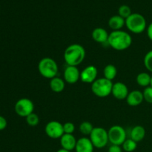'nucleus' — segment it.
<instances>
[{"mask_svg":"<svg viewBox=\"0 0 152 152\" xmlns=\"http://www.w3.org/2000/svg\"><path fill=\"white\" fill-rule=\"evenodd\" d=\"M108 44L116 50H125L132 45V37L129 33L123 30L114 31L109 34Z\"/></svg>","mask_w":152,"mask_h":152,"instance_id":"nucleus-1","label":"nucleus"},{"mask_svg":"<svg viewBox=\"0 0 152 152\" xmlns=\"http://www.w3.org/2000/svg\"><path fill=\"white\" fill-rule=\"evenodd\" d=\"M86 50L80 44H72L66 48L64 52V59L69 66H78L86 58Z\"/></svg>","mask_w":152,"mask_h":152,"instance_id":"nucleus-2","label":"nucleus"},{"mask_svg":"<svg viewBox=\"0 0 152 152\" xmlns=\"http://www.w3.org/2000/svg\"><path fill=\"white\" fill-rule=\"evenodd\" d=\"M38 71L44 78L51 80L57 75L59 67L53 58L44 57L39 62Z\"/></svg>","mask_w":152,"mask_h":152,"instance_id":"nucleus-3","label":"nucleus"},{"mask_svg":"<svg viewBox=\"0 0 152 152\" xmlns=\"http://www.w3.org/2000/svg\"><path fill=\"white\" fill-rule=\"evenodd\" d=\"M126 26L129 31L133 34H139L144 32L147 28L145 18L138 13H132L126 19Z\"/></svg>","mask_w":152,"mask_h":152,"instance_id":"nucleus-4","label":"nucleus"},{"mask_svg":"<svg viewBox=\"0 0 152 152\" xmlns=\"http://www.w3.org/2000/svg\"><path fill=\"white\" fill-rule=\"evenodd\" d=\"M114 83L105 77L96 79L91 84V91L95 96L100 98L107 97L111 94Z\"/></svg>","mask_w":152,"mask_h":152,"instance_id":"nucleus-5","label":"nucleus"},{"mask_svg":"<svg viewBox=\"0 0 152 152\" xmlns=\"http://www.w3.org/2000/svg\"><path fill=\"white\" fill-rule=\"evenodd\" d=\"M90 140L96 148H103L109 142L108 131L102 127H94L90 134Z\"/></svg>","mask_w":152,"mask_h":152,"instance_id":"nucleus-6","label":"nucleus"},{"mask_svg":"<svg viewBox=\"0 0 152 152\" xmlns=\"http://www.w3.org/2000/svg\"><path fill=\"white\" fill-rule=\"evenodd\" d=\"M34 104L31 99L28 98H21L16 102L14 106L15 112L17 115L22 117H27L34 113Z\"/></svg>","mask_w":152,"mask_h":152,"instance_id":"nucleus-7","label":"nucleus"},{"mask_svg":"<svg viewBox=\"0 0 152 152\" xmlns=\"http://www.w3.org/2000/svg\"><path fill=\"white\" fill-rule=\"evenodd\" d=\"M108 134L109 142H111V145H122L127 139L126 130L122 126L117 125L111 126L108 129Z\"/></svg>","mask_w":152,"mask_h":152,"instance_id":"nucleus-8","label":"nucleus"},{"mask_svg":"<svg viewBox=\"0 0 152 152\" xmlns=\"http://www.w3.org/2000/svg\"><path fill=\"white\" fill-rule=\"evenodd\" d=\"M45 132L47 136L51 139H60L64 134L63 124L59 122L53 120L47 123L45 128Z\"/></svg>","mask_w":152,"mask_h":152,"instance_id":"nucleus-9","label":"nucleus"},{"mask_svg":"<svg viewBox=\"0 0 152 152\" xmlns=\"http://www.w3.org/2000/svg\"><path fill=\"white\" fill-rule=\"evenodd\" d=\"M97 74V68L94 65H88L80 73V80L84 83L92 84L96 80Z\"/></svg>","mask_w":152,"mask_h":152,"instance_id":"nucleus-10","label":"nucleus"},{"mask_svg":"<svg viewBox=\"0 0 152 152\" xmlns=\"http://www.w3.org/2000/svg\"><path fill=\"white\" fill-rule=\"evenodd\" d=\"M80 71L77 66H68L64 71V80L68 84H75L80 80Z\"/></svg>","mask_w":152,"mask_h":152,"instance_id":"nucleus-11","label":"nucleus"},{"mask_svg":"<svg viewBox=\"0 0 152 152\" xmlns=\"http://www.w3.org/2000/svg\"><path fill=\"white\" fill-rule=\"evenodd\" d=\"M129 91L127 86L122 82H117L114 83L111 94L119 100H123L127 98Z\"/></svg>","mask_w":152,"mask_h":152,"instance_id":"nucleus-12","label":"nucleus"},{"mask_svg":"<svg viewBox=\"0 0 152 152\" xmlns=\"http://www.w3.org/2000/svg\"><path fill=\"white\" fill-rule=\"evenodd\" d=\"M94 146L91 141L90 138L83 137L77 140L76 145V152H94Z\"/></svg>","mask_w":152,"mask_h":152,"instance_id":"nucleus-13","label":"nucleus"},{"mask_svg":"<svg viewBox=\"0 0 152 152\" xmlns=\"http://www.w3.org/2000/svg\"><path fill=\"white\" fill-rule=\"evenodd\" d=\"M77 142V140L75 137L70 134H64L60 138V145L62 148L69 151L75 150Z\"/></svg>","mask_w":152,"mask_h":152,"instance_id":"nucleus-14","label":"nucleus"},{"mask_svg":"<svg viewBox=\"0 0 152 152\" xmlns=\"http://www.w3.org/2000/svg\"><path fill=\"white\" fill-rule=\"evenodd\" d=\"M126 99L127 104L130 106H138L143 102V94L140 91H132L129 92V95H128L127 98Z\"/></svg>","mask_w":152,"mask_h":152,"instance_id":"nucleus-15","label":"nucleus"},{"mask_svg":"<svg viewBox=\"0 0 152 152\" xmlns=\"http://www.w3.org/2000/svg\"><path fill=\"white\" fill-rule=\"evenodd\" d=\"M92 39L94 40L96 42L104 44V43H108V37L109 34L108 31L103 28H96L93 30L91 34Z\"/></svg>","mask_w":152,"mask_h":152,"instance_id":"nucleus-16","label":"nucleus"},{"mask_svg":"<svg viewBox=\"0 0 152 152\" xmlns=\"http://www.w3.org/2000/svg\"><path fill=\"white\" fill-rule=\"evenodd\" d=\"M126 25V19L119 15L111 16L108 20V26L112 31H120Z\"/></svg>","mask_w":152,"mask_h":152,"instance_id":"nucleus-17","label":"nucleus"},{"mask_svg":"<svg viewBox=\"0 0 152 152\" xmlns=\"http://www.w3.org/2000/svg\"><path fill=\"white\" fill-rule=\"evenodd\" d=\"M131 139L136 142L142 141L145 137V129L142 126H136L132 128L130 132Z\"/></svg>","mask_w":152,"mask_h":152,"instance_id":"nucleus-18","label":"nucleus"},{"mask_svg":"<svg viewBox=\"0 0 152 152\" xmlns=\"http://www.w3.org/2000/svg\"><path fill=\"white\" fill-rule=\"evenodd\" d=\"M65 88V81L60 77H56L50 81V88L55 93H60L63 91Z\"/></svg>","mask_w":152,"mask_h":152,"instance_id":"nucleus-19","label":"nucleus"},{"mask_svg":"<svg viewBox=\"0 0 152 152\" xmlns=\"http://www.w3.org/2000/svg\"><path fill=\"white\" fill-rule=\"evenodd\" d=\"M151 76L148 73L141 72L137 76V83L141 87L146 88L151 86Z\"/></svg>","mask_w":152,"mask_h":152,"instance_id":"nucleus-20","label":"nucleus"},{"mask_svg":"<svg viewBox=\"0 0 152 152\" xmlns=\"http://www.w3.org/2000/svg\"><path fill=\"white\" fill-rule=\"evenodd\" d=\"M103 75L105 79L108 80H114L117 75V69L115 65L112 64H108L104 68Z\"/></svg>","mask_w":152,"mask_h":152,"instance_id":"nucleus-21","label":"nucleus"},{"mask_svg":"<svg viewBox=\"0 0 152 152\" xmlns=\"http://www.w3.org/2000/svg\"><path fill=\"white\" fill-rule=\"evenodd\" d=\"M121 146L123 150H124L126 152H133L136 150L137 147V142L129 138V139L126 140V141L123 142Z\"/></svg>","mask_w":152,"mask_h":152,"instance_id":"nucleus-22","label":"nucleus"},{"mask_svg":"<svg viewBox=\"0 0 152 152\" xmlns=\"http://www.w3.org/2000/svg\"><path fill=\"white\" fill-rule=\"evenodd\" d=\"M94 126L92 125V123H91L90 122H88V121H85L83 122L80 125V127H79V129H80V132H81L83 134L86 135H89L91 134L92 131L94 129Z\"/></svg>","mask_w":152,"mask_h":152,"instance_id":"nucleus-23","label":"nucleus"},{"mask_svg":"<svg viewBox=\"0 0 152 152\" xmlns=\"http://www.w3.org/2000/svg\"><path fill=\"white\" fill-rule=\"evenodd\" d=\"M25 120H26L27 124L30 126H32V127L38 126L39 123V117L34 112L25 117Z\"/></svg>","mask_w":152,"mask_h":152,"instance_id":"nucleus-24","label":"nucleus"},{"mask_svg":"<svg viewBox=\"0 0 152 152\" xmlns=\"http://www.w3.org/2000/svg\"><path fill=\"white\" fill-rule=\"evenodd\" d=\"M132 13V9L129 5L123 4L118 8V15L125 19H126L129 16H131Z\"/></svg>","mask_w":152,"mask_h":152,"instance_id":"nucleus-25","label":"nucleus"},{"mask_svg":"<svg viewBox=\"0 0 152 152\" xmlns=\"http://www.w3.org/2000/svg\"><path fill=\"white\" fill-rule=\"evenodd\" d=\"M144 65L149 72L152 73V50L147 52L144 56Z\"/></svg>","mask_w":152,"mask_h":152,"instance_id":"nucleus-26","label":"nucleus"},{"mask_svg":"<svg viewBox=\"0 0 152 152\" xmlns=\"http://www.w3.org/2000/svg\"><path fill=\"white\" fill-rule=\"evenodd\" d=\"M143 98L145 102L148 103H152V87L151 86L144 88L143 91Z\"/></svg>","mask_w":152,"mask_h":152,"instance_id":"nucleus-27","label":"nucleus"},{"mask_svg":"<svg viewBox=\"0 0 152 152\" xmlns=\"http://www.w3.org/2000/svg\"><path fill=\"white\" fill-rule=\"evenodd\" d=\"M63 129L65 134H73V133L75 131V125L71 122H67L65 124H63Z\"/></svg>","mask_w":152,"mask_h":152,"instance_id":"nucleus-28","label":"nucleus"},{"mask_svg":"<svg viewBox=\"0 0 152 152\" xmlns=\"http://www.w3.org/2000/svg\"><path fill=\"white\" fill-rule=\"evenodd\" d=\"M108 152H123V148L121 145H111L108 148Z\"/></svg>","mask_w":152,"mask_h":152,"instance_id":"nucleus-29","label":"nucleus"},{"mask_svg":"<svg viewBox=\"0 0 152 152\" xmlns=\"http://www.w3.org/2000/svg\"><path fill=\"white\" fill-rule=\"evenodd\" d=\"M7 126V122L4 117L0 115V131H3L6 129Z\"/></svg>","mask_w":152,"mask_h":152,"instance_id":"nucleus-30","label":"nucleus"},{"mask_svg":"<svg viewBox=\"0 0 152 152\" xmlns=\"http://www.w3.org/2000/svg\"><path fill=\"white\" fill-rule=\"evenodd\" d=\"M147 31V36H148V39H149L151 41H152V22L148 25V26L146 28Z\"/></svg>","mask_w":152,"mask_h":152,"instance_id":"nucleus-31","label":"nucleus"},{"mask_svg":"<svg viewBox=\"0 0 152 152\" xmlns=\"http://www.w3.org/2000/svg\"><path fill=\"white\" fill-rule=\"evenodd\" d=\"M56 152H71V151H68V150L64 149V148H60V149L57 150V151H56Z\"/></svg>","mask_w":152,"mask_h":152,"instance_id":"nucleus-32","label":"nucleus"},{"mask_svg":"<svg viewBox=\"0 0 152 152\" xmlns=\"http://www.w3.org/2000/svg\"><path fill=\"white\" fill-rule=\"evenodd\" d=\"M151 86L152 87V75H151Z\"/></svg>","mask_w":152,"mask_h":152,"instance_id":"nucleus-33","label":"nucleus"}]
</instances>
